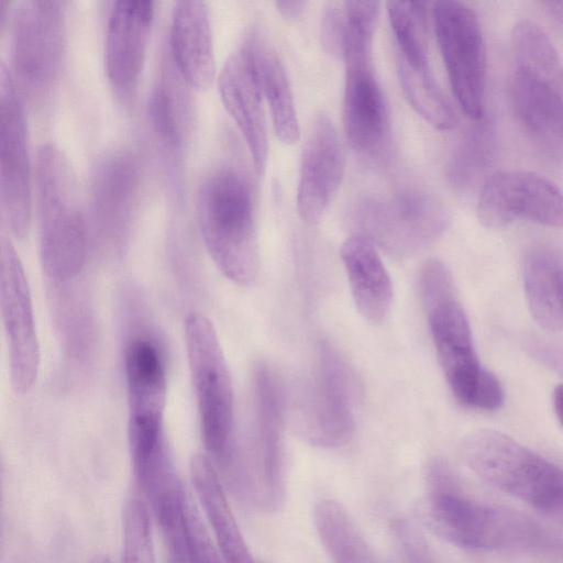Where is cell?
Returning a JSON list of instances; mask_svg holds the SVG:
<instances>
[{
	"instance_id": "32",
	"label": "cell",
	"mask_w": 563,
	"mask_h": 563,
	"mask_svg": "<svg viewBox=\"0 0 563 563\" xmlns=\"http://www.w3.org/2000/svg\"><path fill=\"white\" fill-rule=\"evenodd\" d=\"M121 563H156L151 516L144 501L132 498L123 509Z\"/></svg>"
},
{
	"instance_id": "7",
	"label": "cell",
	"mask_w": 563,
	"mask_h": 563,
	"mask_svg": "<svg viewBox=\"0 0 563 563\" xmlns=\"http://www.w3.org/2000/svg\"><path fill=\"white\" fill-rule=\"evenodd\" d=\"M11 44V74L18 88L32 106H47L57 89L65 55L64 2L19 1L12 12Z\"/></svg>"
},
{
	"instance_id": "24",
	"label": "cell",
	"mask_w": 563,
	"mask_h": 563,
	"mask_svg": "<svg viewBox=\"0 0 563 563\" xmlns=\"http://www.w3.org/2000/svg\"><path fill=\"white\" fill-rule=\"evenodd\" d=\"M190 478L224 563H258L247 547L218 473L207 456L197 454L191 459Z\"/></svg>"
},
{
	"instance_id": "16",
	"label": "cell",
	"mask_w": 563,
	"mask_h": 563,
	"mask_svg": "<svg viewBox=\"0 0 563 563\" xmlns=\"http://www.w3.org/2000/svg\"><path fill=\"white\" fill-rule=\"evenodd\" d=\"M140 166L130 151H112L93 165L90 211L100 243L121 251L131 232L140 194Z\"/></svg>"
},
{
	"instance_id": "12",
	"label": "cell",
	"mask_w": 563,
	"mask_h": 563,
	"mask_svg": "<svg viewBox=\"0 0 563 563\" xmlns=\"http://www.w3.org/2000/svg\"><path fill=\"white\" fill-rule=\"evenodd\" d=\"M299 433L311 445L333 449L346 444L354 432L352 373L329 342L318 344L317 365L301 406Z\"/></svg>"
},
{
	"instance_id": "28",
	"label": "cell",
	"mask_w": 563,
	"mask_h": 563,
	"mask_svg": "<svg viewBox=\"0 0 563 563\" xmlns=\"http://www.w3.org/2000/svg\"><path fill=\"white\" fill-rule=\"evenodd\" d=\"M176 67H163L147 104L152 130L164 151L178 159L181 155L186 131V101Z\"/></svg>"
},
{
	"instance_id": "11",
	"label": "cell",
	"mask_w": 563,
	"mask_h": 563,
	"mask_svg": "<svg viewBox=\"0 0 563 563\" xmlns=\"http://www.w3.org/2000/svg\"><path fill=\"white\" fill-rule=\"evenodd\" d=\"M433 23L453 95L467 117L481 120L487 60L478 18L462 2L438 1Z\"/></svg>"
},
{
	"instance_id": "21",
	"label": "cell",
	"mask_w": 563,
	"mask_h": 563,
	"mask_svg": "<svg viewBox=\"0 0 563 563\" xmlns=\"http://www.w3.org/2000/svg\"><path fill=\"white\" fill-rule=\"evenodd\" d=\"M170 53L189 86L206 89L216 74L212 30L208 5L202 0L176 1L170 23Z\"/></svg>"
},
{
	"instance_id": "22",
	"label": "cell",
	"mask_w": 563,
	"mask_h": 563,
	"mask_svg": "<svg viewBox=\"0 0 563 563\" xmlns=\"http://www.w3.org/2000/svg\"><path fill=\"white\" fill-rule=\"evenodd\" d=\"M129 424H164L167 380L163 355L146 335L132 336L124 349Z\"/></svg>"
},
{
	"instance_id": "26",
	"label": "cell",
	"mask_w": 563,
	"mask_h": 563,
	"mask_svg": "<svg viewBox=\"0 0 563 563\" xmlns=\"http://www.w3.org/2000/svg\"><path fill=\"white\" fill-rule=\"evenodd\" d=\"M560 254L547 246H536L526 256L523 283L531 316L550 331L563 329V295L559 280Z\"/></svg>"
},
{
	"instance_id": "25",
	"label": "cell",
	"mask_w": 563,
	"mask_h": 563,
	"mask_svg": "<svg viewBox=\"0 0 563 563\" xmlns=\"http://www.w3.org/2000/svg\"><path fill=\"white\" fill-rule=\"evenodd\" d=\"M244 43L252 54L264 99L269 106L275 133L284 144H294L299 139L300 130L284 65L258 34H252Z\"/></svg>"
},
{
	"instance_id": "18",
	"label": "cell",
	"mask_w": 563,
	"mask_h": 563,
	"mask_svg": "<svg viewBox=\"0 0 563 563\" xmlns=\"http://www.w3.org/2000/svg\"><path fill=\"white\" fill-rule=\"evenodd\" d=\"M345 157L338 131L327 114H319L308 133L299 169L297 211L300 219L318 223L342 183Z\"/></svg>"
},
{
	"instance_id": "19",
	"label": "cell",
	"mask_w": 563,
	"mask_h": 563,
	"mask_svg": "<svg viewBox=\"0 0 563 563\" xmlns=\"http://www.w3.org/2000/svg\"><path fill=\"white\" fill-rule=\"evenodd\" d=\"M218 87L227 111L245 140L255 173L262 176L268 154L264 95L252 54L245 43L224 62Z\"/></svg>"
},
{
	"instance_id": "30",
	"label": "cell",
	"mask_w": 563,
	"mask_h": 563,
	"mask_svg": "<svg viewBox=\"0 0 563 563\" xmlns=\"http://www.w3.org/2000/svg\"><path fill=\"white\" fill-rule=\"evenodd\" d=\"M397 69L402 91L416 112L438 130L454 128V111L439 88L431 69H413L401 62H397Z\"/></svg>"
},
{
	"instance_id": "9",
	"label": "cell",
	"mask_w": 563,
	"mask_h": 563,
	"mask_svg": "<svg viewBox=\"0 0 563 563\" xmlns=\"http://www.w3.org/2000/svg\"><path fill=\"white\" fill-rule=\"evenodd\" d=\"M185 344L203 445L210 455L225 457L234 423L233 387L216 329L202 313L187 316Z\"/></svg>"
},
{
	"instance_id": "6",
	"label": "cell",
	"mask_w": 563,
	"mask_h": 563,
	"mask_svg": "<svg viewBox=\"0 0 563 563\" xmlns=\"http://www.w3.org/2000/svg\"><path fill=\"white\" fill-rule=\"evenodd\" d=\"M461 454L474 474L499 490L541 510L563 506V470L512 438L478 430L464 439Z\"/></svg>"
},
{
	"instance_id": "15",
	"label": "cell",
	"mask_w": 563,
	"mask_h": 563,
	"mask_svg": "<svg viewBox=\"0 0 563 563\" xmlns=\"http://www.w3.org/2000/svg\"><path fill=\"white\" fill-rule=\"evenodd\" d=\"M477 216L483 225L492 229L519 220L563 227V191L532 172H497L481 189Z\"/></svg>"
},
{
	"instance_id": "36",
	"label": "cell",
	"mask_w": 563,
	"mask_h": 563,
	"mask_svg": "<svg viewBox=\"0 0 563 563\" xmlns=\"http://www.w3.org/2000/svg\"><path fill=\"white\" fill-rule=\"evenodd\" d=\"M504 391L497 377L484 369L477 384L472 408L496 410L503 405Z\"/></svg>"
},
{
	"instance_id": "5",
	"label": "cell",
	"mask_w": 563,
	"mask_h": 563,
	"mask_svg": "<svg viewBox=\"0 0 563 563\" xmlns=\"http://www.w3.org/2000/svg\"><path fill=\"white\" fill-rule=\"evenodd\" d=\"M343 13L344 131L358 154L374 157L385 146L389 129L388 108L372 58L379 4L375 1H347Z\"/></svg>"
},
{
	"instance_id": "33",
	"label": "cell",
	"mask_w": 563,
	"mask_h": 563,
	"mask_svg": "<svg viewBox=\"0 0 563 563\" xmlns=\"http://www.w3.org/2000/svg\"><path fill=\"white\" fill-rule=\"evenodd\" d=\"M185 527L189 563H224L201 515L188 498L185 506Z\"/></svg>"
},
{
	"instance_id": "39",
	"label": "cell",
	"mask_w": 563,
	"mask_h": 563,
	"mask_svg": "<svg viewBox=\"0 0 563 563\" xmlns=\"http://www.w3.org/2000/svg\"><path fill=\"white\" fill-rule=\"evenodd\" d=\"M542 5L553 24L563 32V1H545Z\"/></svg>"
},
{
	"instance_id": "4",
	"label": "cell",
	"mask_w": 563,
	"mask_h": 563,
	"mask_svg": "<svg viewBox=\"0 0 563 563\" xmlns=\"http://www.w3.org/2000/svg\"><path fill=\"white\" fill-rule=\"evenodd\" d=\"M40 255L55 283L76 278L87 255V225L75 172L64 152L43 143L35 162Z\"/></svg>"
},
{
	"instance_id": "40",
	"label": "cell",
	"mask_w": 563,
	"mask_h": 563,
	"mask_svg": "<svg viewBox=\"0 0 563 563\" xmlns=\"http://www.w3.org/2000/svg\"><path fill=\"white\" fill-rule=\"evenodd\" d=\"M553 406L555 415L563 426V384H560L555 387L553 393Z\"/></svg>"
},
{
	"instance_id": "31",
	"label": "cell",
	"mask_w": 563,
	"mask_h": 563,
	"mask_svg": "<svg viewBox=\"0 0 563 563\" xmlns=\"http://www.w3.org/2000/svg\"><path fill=\"white\" fill-rule=\"evenodd\" d=\"M494 153L495 136L489 122L477 123L461 141L452 158V183L459 188L474 184L489 167Z\"/></svg>"
},
{
	"instance_id": "43",
	"label": "cell",
	"mask_w": 563,
	"mask_h": 563,
	"mask_svg": "<svg viewBox=\"0 0 563 563\" xmlns=\"http://www.w3.org/2000/svg\"><path fill=\"white\" fill-rule=\"evenodd\" d=\"M258 563H266V562H258Z\"/></svg>"
},
{
	"instance_id": "35",
	"label": "cell",
	"mask_w": 563,
	"mask_h": 563,
	"mask_svg": "<svg viewBox=\"0 0 563 563\" xmlns=\"http://www.w3.org/2000/svg\"><path fill=\"white\" fill-rule=\"evenodd\" d=\"M344 13L330 4L323 12L321 41L324 49L332 55H342L344 42Z\"/></svg>"
},
{
	"instance_id": "13",
	"label": "cell",
	"mask_w": 563,
	"mask_h": 563,
	"mask_svg": "<svg viewBox=\"0 0 563 563\" xmlns=\"http://www.w3.org/2000/svg\"><path fill=\"white\" fill-rule=\"evenodd\" d=\"M0 208L10 234L24 238L31 222L25 121L12 74L3 62L0 66Z\"/></svg>"
},
{
	"instance_id": "29",
	"label": "cell",
	"mask_w": 563,
	"mask_h": 563,
	"mask_svg": "<svg viewBox=\"0 0 563 563\" xmlns=\"http://www.w3.org/2000/svg\"><path fill=\"white\" fill-rule=\"evenodd\" d=\"M424 2H387L396 41L397 62L413 69H429Z\"/></svg>"
},
{
	"instance_id": "37",
	"label": "cell",
	"mask_w": 563,
	"mask_h": 563,
	"mask_svg": "<svg viewBox=\"0 0 563 563\" xmlns=\"http://www.w3.org/2000/svg\"><path fill=\"white\" fill-rule=\"evenodd\" d=\"M527 349L536 360L563 376V343L533 340Z\"/></svg>"
},
{
	"instance_id": "2",
	"label": "cell",
	"mask_w": 563,
	"mask_h": 563,
	"mask_svg": "<svg viewBox=\"0 0 563 563\" xmlns=\"http://www.w3.org/2000/svg\"><path fill=\"white\" fill-rule=\"evenodd\" d=\"M196 213L208 253L223 275L250 285L260 268L255 197L247 175L234 166L210 172L199 186Z\"/></svg>"
},
{
	"instance_id": "41",
	"label": "cell",
	"mask_w": 563,
	"mask_h": 563,
	"mask_svg": "<svg viewBox=\"0 0 563 563\" xmlns=\"http://www.w3.org/2000/svg\"><path fill=\"white\" fill-rule=\"evenodd\" d=\"M89 563H112V561L104 555H99L95 556Z\"/></svg>"
},
{
	"instance_id": "20",
	"label": "cell",
	"mask_w": 563,
	"mask_h": 563,
	"mask_svg": "<svg viewBox=\"0 0 563 563\" xmlns=\"http://www.w3.org/2000/svg\"><path fill=\"white\" fill-rule=\"evenodd\" d=\"M153 18L152 0H118L109 14L106 71L113 88L124 97L134 89L142 71Z\"/></svg>"
},
{
	"instance_id": "34",
	"label": "cell",
	"mask_w": 563,
	"mask_h": 563,
	"mask_svg": "<svg viewBox=\"0 0 563 563\" xmlns=\"http://www.w3.org/2000/svg\"><path fill=\"white\" fill-rule=\"evenodd\" d=\"M390 528L402 563H438L427 540L412 523L396 519Z\"/></svg>"
},
{
	"instance_id": "17",
	"label": "cell",
	"mask_w": 563,
	"mask_h": 563,
	"mask_svg": "<svg viewBox=\"0 0 563 563\" xmlns=\"http://www.w3.org/2000/svg\"><path fill=\"white\" fill-rule=\"evenodd\" d=\"M256 453L252 492L267 511L280 508L285 497L283 456V395L275 373L266 364L254 371Z\"/></svg>"
},
{
	"instance_id": "3",
	"label": "cell",
	"mask_w": 563,
	"mask_h": 563,
	"mask_svg": "<svg viewBox=\"0 0 563 563\" xmlns=\"http://www.w3.org/2000/svg\"><path fill=\"white\" fill-rule=\"evenodd\" d=\"M510 96L529 139L544 154L563 158V63L543 30L521 20L511 33Z\"/></svg>"
},
{
	"instance_id": "38",
	"label": "cell",
	"mask_w": 563,
	"mask_h": 563,
	"mask_svg": "<svg viewBox=\"0 0 563 563\" xmlns=\"http://www.w3.org/2000/svg\"><path fill=\"white\" fill-rule=\"evenodd\" d=\"M275 5H276L278 12L286 20L295 21L302 13L306 2L297 1V0H291V1L283 0V1H276Z\"/></svg>"
},
{
	"instance_id": "23",
	"label": "cell",
	"mask_w": 563,
	"mask_h": 563,
	"mask_svg": "<svg viewBox=\"0 0 563 563\" xmlns=\"http://www.w3.org/2000/svg\"><path fill=\"white\" fill-rule=\"evenodd\" d=\"M341 257L357 310L369 322L382 323L390 310L393 284L376 246L353 235L342 244Z\"/></svg>"
},
{
	"instance_id": "8",
	"label": "cell",
	"mask_w": 563,
	"mask_h": 563,
	"mask_svg": "<svg viewBox=\"0 0 563 563\" xmlns=\"http://www.w3.org/2000/svg\"><path fill=\"white\" fill-rule=\"evenodd\" d=\"M420 287L430 332L448 384L461 405L472 407L485 368L476 357L468 320L445 264L439 260L428 261L421 272Z\"/></svg>"
},
{
	"instance_id": "14",
	"label": "cell",
	"mask_w": 563,
	"mask_h": 563,
	"mask_svg": "<svg viewBox=\"0 0 563 563\" xmlns=\"http://www.w3.org/2000/svg\"><path fill=\"white\" fill-rule=\"evenodd\" d=\"M0 307L10 357L11 385L27 393L40 368L41 352L29 282L11 240L2 234L0 251Z\"/></svg>"
},
{
	"instance_id": "42",
	"label": "cell",
	"mask_w": 563,
	"mask_h": 563,
	"mask_svg": "<svg viewBox=\"0 0 563 563\" xmlns=\"http://www.w3.org/2000/svg\"><path fill=\"white\" fill-rule=\"evenodd\" d=\"M559 280H560V285H561V289H562V295H563V268L561 269V272L559 274Z\"/></svg>"
},
{
	"instance_id": "10",
	"label": "cell",
	"mask_w": 563,
	"mask_h": 563,
	"mask_svg": "<svg viewBox=\"0 0 563 563\" xmlns=\"http://www.w3.org/2000/svg\"><path fill=\"white\" fill-rule=\"evenodd\" d=\"M448 221L442 203L419 190L364 198L351 216L354 235L397 258L426 249L443 233Z\"/></svg>"
},
{
	"instance_id": "27",
	"label": "cell",
	"mask_w": 563,
	"mask_h": 563,
	"mask_svg": "<svg viewBox=\"0 0 563 563\" xmlns=\"http://www.w3.org/2000/svg\"><path fill=\"white\" fill-rule=\"evenodd\" d=\"M313 523L333 563H378L361 530L336 500H319L313 508Z\"/></svg>"
},
{
	"instance_id": "1",
	"label": "cell",
	"mask_w": 563,
	"mask_h": 563,
	"mask_svg": "<svg viewBox=\"0 0 563 563\" xmlns=\"http://www.w3.org/2000/svg\"><path fill=\"white\" fill-rule=\"evenodd\" d=\"M426 483L420 518L445 541L474 551L527 548L541 541L540 528L527 516L468 496L445 462L429 464Z\"/></svg>"
}]
</instances>
